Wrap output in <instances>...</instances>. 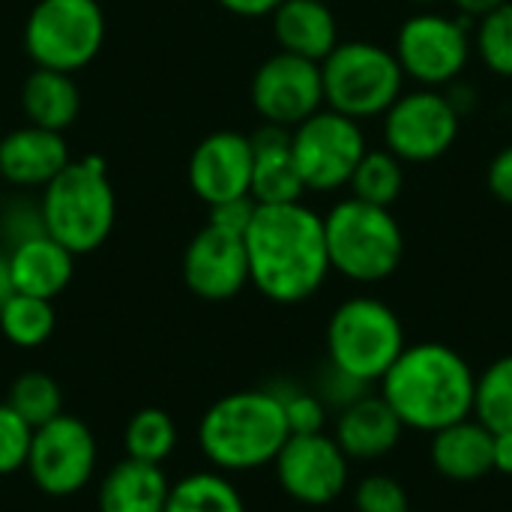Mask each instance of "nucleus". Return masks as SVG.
<instances>
[{
	"label": "nucleus",
	"mask_w": 512,
	"mask_h": 512,
	"mask_svg": "<svg viewBox=\"0 0 512 512\" xmlns=\"http://www.w3.org/2000/svg\"><path fill=\"white\" fill-rule=\"evenodd\" d=\"M249 285L279 306H297L330 276L324 216L303 201L258 204L243 234Z\"/></svg>",
	"instance_id": "nucleus-1"
},
{
	"label": "nucleus",
	"mask_w": 512,
	"mask_h": 512,
	"mask_svg": "<svg viewBox=\"0 0 512 512\" xmlns=\"http://www.w3.org/2000/svg\"><path fill=\"white\" fill-rule=\"evenodd\" d=\"M378 384L405 429L435 435L474 417L477 375L471 363L444 342L405 345Z\"/></svg>",
	"instance_id": "nucleus-2"
},
{
	"label": "nucleus",
	"mask_w": 512,
	"mask_h": 512,
	"mask_svg": "<svg viewBox=\"0 0 512 512\" xmlns=\"http://www.w3.org/2000/svg\"><path fill=\"white\" fill-rule=\"evenodd\" d=\"M288 438L285 411L267 387L216 399L198 423V447L213 471L222 474H246L273 465Z\"/></svg>",
	"instance_id": "nucleus-3"
},
{
	"label": "nucleus",
	"mask_w": 512,
	"mask_h": 512,
	"mask_svg": "<svg viewBox=\"0 0 512 512\" xmlns=\"http://www.w3.org/2000/svg\"><path fill=\"white\" fill-rule=\"evenodd\" d=\"M45 234L75 258L96 252L114 231L117 198L102 159H69L39 198Z\"/></svg>",
	"instance_id": "nucleus-4"
},
{
	"label": "nucleus",
	"mask_w": 512,
	"mask_h": 512,
	"mask_svg": "<svg viewBox=\"0 0 512 512\" xmlns=\"http://www.w3.org/2000/svg\"><path fill=\"white\" fill-rule=\"evenodd\" d=\"M324 237L330 270L360 285L390 279L405 255V234L390 207L366 204L354 195L327 210Z\"/></svg>",
	"instance_id": "nucleus-5"
},
{
	"label": "nucleus",
	"mask_w": 512,
	"mask_h": 512,
	"mask_svg": "<svg viewBox=\"0 0 512 512\" xmlns=\"http://www.w3.org/2000/svg\"><path fill=\"white\" fill-rule=\"evenodd\" d=\"M321 78L324 105L351 120L384 117L405 90V72L393 48L369 39L339 42L321 60Z\"/></svg>",
	"instance_id": "nucleus-6"
},
{
	"label": "nucleus",
	"mask_w": 512,
	"mask_h": 512,
	"mask_svg": "<svg viewBox=\"0 0 512 512\" xmlns=\"http://www.w3.org/2000/svg\"><path fill=\"white\" fill-rule=\"evenodd\" d=\"M405 345L402 318L378 297H351L327 321V360L366 384H378Z\"/></svg>",
	"instance_id": "nucleus-7"
},
{
	"label": "nucleus",
	"mask_w": 512,
	"mask_h": 512,
	"mask_svg": "<svg viewBox=\"0 0 512 512\" xmlns=\"http://www.w3.org/2000/svg\"><path fill=\"white\" fill-rule=\"evenodd\" d=\"M105 42L99 0H36L24 21V51L33 66L78 72L96 60Z\"/></svg>",
	"instance_id": "nucleus-8"
},
{
	"label": "nucleus",
	"mask_w": 512,
	"mask_h": 512,
	"mask_svg": "<svg viewBox=\"0 0 512 512\" xmlns=\"http://www.w3.org/2000/svg\"><path fill=\"white\" fill-rule=\"evenodd\" d=\"M393 54L408 81L420 87H450L462 78L474 54L471 21L438 9H420L396 33Z\"/></svg>",
	"instance_id": "nucleus-9"
},
{
	"label": "nucleus",
	"mask_w": 512,
	"mask_h": 512,
	"mask_svg": "<svg viewBox=\"0 0 512 512\" xmlns=\"http://www.w3.org/2000/svg\"><path fill=\"white\" fill-rule=\"evenodd\" d=\"M366 150L360 120H351L327 105L291 129V153L306 192L345 189Z\"/></svg>",
	"instance_id": "nucleus-10"
},
{
	"label": "nucleus",
	"mask_w": 512,
	"mask_h": 512,
	"mask_svg": "<svg viewBox=\"0 0 512 512\" xmlns=\"http://www.w3.org/2000/svg\"><path fill=\"white\" fill-rule=\"evenodd\" d=\"M462 114L438 87L402 90L384 111V147L405 165H426L453 150Z\"/></svg>",
	"instance_id": "nucleus-11"
},
{
	"label": "nucleus",
	"mask_w": 512,
	"mask_h": 512,
	"mask_svg": "<svg viewBox=\"0 0 512 512\" xmlns=\"http://www.w3.org/2000/svg\"><path fill=\"white\" fill-rule=\"evenodd\" d=\"M99 450L90 426L78 417L60 414L51 423L33 429L27 474L33 486L48 498H72L90 486L96 474Z\"/></svg>",
	"instance_id": "nucleus-12"
},
{
	"label": "nucleus",
	"mask_w": 512,
	"mask_h": 512,
	"mask_svg": "<svg viewBox=\"0 0 512 512\" xmlns=\"http://www.w3.org/2000/svg\"><path fill=\"white\" fill-rule=\"evenodd\" d=\"M351 459L342 453L333 435H291L279 456L273 459V471L279 489L303 504V507H327L342 498L348 489Z\"/></svg>",
	"instance_id": "nucleus-13"
},
{
	"label": "nucleus",
	"mask_w": 512,
	"mask_h": 512,
	"mask_svg": "<svg viewBox=\"0 0 512 512\" xmlns=\"http://www.w3.org/2000/svg\"><path fill=\"white\" fill-rule=\"evenodd\" d=\"M249 96L252 108L264 123L294 129L324 108L321 63L288 51H276L255 69Z\"/></svg>",
	"instance_id": "nucleus-14"
},
{
	"label": "nucleus",
	"mask_w": 512,
	"mask_h": 512,
	"mask_svg": "<svg viewBox=\"0 0 512 512\" xmlns=\"http://www.w3.org/2000/svg\"><path fill=\"white\" fill-rule=\"evenodd\" d=\"M183 282L207 303H225L237 297L249 285L243 234H231L207 222L183 252Z\"/></svg>",
	"instance_id": "nucleus-15"
},
{
	"label": "nucleus",
	"mask_w": 512,
	"mask_h": 512,
	"mask_svg": "<svg viewBox=\"0 0 512 512\" xmlns=\"http://www.w3.org/2000/svg\"><path fill=\"white\" fill-rule=\"evenodd\" d=\"M189 186L207 204H222L252 192V141L243 132H210L189 159Z\"/></svg>",
	"instance_id": "nucleus-16"
},
{
	"label": "nucleus",
	"mask_w": 512,
	"mask_h": 512,
	"mask_svg": "<svg viewBox=\"0 0 512 512\" xmlns=\"http://www.w3.org/2000/svg\"><path fill=\"white\" fill-rule=\"evenodd\" d=\"M69 165L63 132L24 123L0 138V177L18 189H45Z\"/></svg>",
	"instance_id": "nucleus-17"
},
{
	"label": "nucleus",
	"mask_w": 512,
	"mask_h": 512,
	"mask_svg": "<svg viewBox=\"0 0 512 512\" xmlns=\"http://www.w3.org/2000/svg\"><path fill=\"white\" fill-rule=\"evenodd\" d=\"M252 198L255 204H291L303 201L306 186L294 165L291 129L264 123L252 135Z\"/></svg>",
	"instance_id": "nucleus-18"
},
{
	"label": "nucleus",
	"mask_w": 512,
	"mask_h": 512,
	"mask_svg": "<svg viewBox=\"0 0 512 512\" xmlns=\"http://www.w3.org/2000/svg\"><path fill=\"white\" fill-rule=\"evenodd\" d=\"M405 426L384 402V396H363L336 417V444L351 462H375L390 456L402 441Z\"/></svg>",
	"instance_id": "nucleus-19"
},
{
	"label": "nucleus",
	"mask_w": 512,
	"mask_h": 512,
	"mask_svg": "<svg viewBox=\"0 0 512 512\" xmlns=\"http://www.w3.org/2000/svg\"><path fill=\"white\" fill-rule=\"evenodd\" d=\"M6 255H9L12 288L18 294L54 300L69 288L75 276V255L48 234H36L24 240L6 249Z\"/></svg>",
	"instance_id": "nucleus-20"
},
{
	"label": "nucleus",
	"mask_w": 512,
	"mask_h": 512,
	"mask_svg": "<svg viewBox=\"0 0 512 512\" xmlns=\"http://www.w3.org/2000/svg\"><path fill=\"white\" fill-rule=\"evenodd\" d=\"M270 18L279 51L321 63L339 45V21L324 0H282Z\"/></svg>",
	"instance_id": "nucleus-21"
},
{
	"label": "nucleus",
	"mask_w": 512,
	"mask_h": 512,
	"mask_svg": "<svg viewBox=\"0 0 512 512\" xmlns=\"http://www.w3.org/2000/svg\"><path fill=\"white\" fill-rule=\"evenodd\" d=\"M492 441L495 432L486 429L477 417L459 420L432 435V468L453 483L483 480L492 474Z\"/></svg>",
	"instance_id": "nucleus-22"
},
{
	"label": "nucleus",
	"mask_w": 512,
	"mask_h": 512,
	"mask_svg": "<svg viewBox=\"0 0 512 512\" xmlns=\"http://www.w3.org/2000/svg\"><path fill=\"white\" fill-rule=\"evenodd\" d=\"M171 483L162 465L123 459L99 483V512H162Z\"/></svg>",
	"instance_id": "nucleus-23"
},
{
	"label": "nucleus",
	"mask_w": 512,
	"mask_h": 512,
	"mask_svg": "<svg viewBox=\"0 0 512 512\" xmlns=\"http://www.w3.org/2000/svg\"><path fill=\"white\" fill-rule=\"evenodd\" d=\"M21 108L27 123L63 132L81 111V93L69 72L36 66L21 84Z\"/></svg>",
	"instance_id": "nucleus-24"
},
{
	"label": "nucleus",
	"mask_w": 512,
	"mask_h": 512,
	"mask_svg": "<svg viewBox=\"0 0 512 512\" xmlns=\"http://www.w3.org/2000/svg\"><path fill=\"white\" fill-rule=\"evenodd\" d=\"M162 512H246V501L222 471H198L171 483Z\"/></svg>",
	"instance_id": "nucleus-25"
},
{
	"label": "nucleus",
	"mask_w": 512,
	"mask_h": 512,
	"mask_svg": "<svg viewBox=\"0 0 512 512\" xmlns=\"http://www.w3.org/2000/svg\"><path fill=\"white\" fill-rule=\"evenodd\" d=\"M54 327H57V315L51 300L12 291V297L0 306V336L15 348L45 345Z\"/></svg>",
	"instance_id": "nucleus-26"
},
{
	"label": "nucleus",
	"mask_w": 512,
	"mask_h": 512,
	"mask_svg": "<svg viewBox=\"0 0 512 512\" xmlns=\"http://www.w3.org/2000/svg\"><path fill=\"white\" fill-rule=\"evenodd\" d=\"M177 441H180L177 423L162 408L135 411L126 423V432H123L126 456L138 459V462H150V465L168 462L177 450Z\"/></svg>",
	"instance_id": "nucleus-27"
},
{
	"label": "nucleus",
	"mask_w": 512,
	"mask_h": 512,
	"mask_svg": "<svg viewBox=\"0 0 512 512\" xmlns=\"http://www.w3.org/2000/svg\"><path fill=\"white\" fill-rule=\"evenodd\" d=\"M351 195L366 201V204H378V207H390L393 201H399L402 189H405V162L396 159L387 147L378 150H366L360 165L351 174Z\"/></svg>",
	"instance_id": "nucleus-28"
},
{
	"label": "nucleus",
	"mask_w": 512,
	"mask_h": 512,
	"mask_svg": "<svg viewBox=\"0 0 512 512\" xmlns=\"http://www.w3.org/2000/svg\"><path fill=\"white\" fill-rule=\"evenodd\" d=\"M474 417L492 432H512V354L498 357L477 375Z\"/></svg>",
	"instance_id": "nucleus-29"
},
{
	"label": "nucleus",
	"mask_w": 512,
	"mask_h": 512,
	"mask_svg": "<svg viewBox=\"0 0 512 512\" xmlns=\"http://www.w3.org/2000/svg\"><path fill=\"white\" fill-rule=\"evenodd\" d=\"M6 405L30 426L39 429L63 414V390L48 372H21L9 384Z\"/></svg>",
	"instance_id": "nucleus-30"
},
{
	"label": "nucleus",
	"mask_w": 512,
	"mask_h": 512,
	"mask_svg": "<svg viewBox=\"0 0 512 512\" xmlns=\"http://www.w3.org/2000/svg\"><path fill=\"white\" fill-rule=\"evenodd\" d=\"M474 51L501 78H512V0L477 18Z\"/></svg>",
	"instance_id": "nucleus-31"
},
{
	"label": "nucleus",
	"mask_w": 512,
	"mask_h": 512,
	"mask_svg": "<svg viewBox=\"0 0 512 512\" xmlns=\"http://www.w3.org/2000/svg\"><path fill=\"white\" fill-rule=\"evenodd\" d=\"M267 390L279 399L291 435H315V432H324L327 408H324V402L312 390H306V387H300L294 381H273V384H267Z\"/></svg>",
	"instance_id": "nucleus-32"
},
{
	"label": "nucleus",
	"mask_w": 512,
	"mask_h": 512,
	"mask_svg": "<svg viewBox=\"0 0 512 512\" xmlns=\"http://www.w3.org/2000/svg\"><path fill=\"white\" fill-rule=\"evenodd\" d=\"M312 393L324 402L327 411H336V414H339V411H345L348 405H354V402H360L363 396H369V393H372V384L354 378L351 372H345V369H339V366H333V363L327 360V363L321 366L318 378H315Z\"/></svg>",
	"instance_id": "nucleus-33"
},
{
	"label": "nucleus",
	"mask_w": 512,
	"mask_h": 512,
	"mask_svg": "<svg viewBox=\"0 0 512 512\" xmlns=\"http://www.w3.org/2000/svg\"><path fill=\"white\" fill-rule=\"evenodd\" d=\"M33 429L3 402L0 405V477H12L27 465Z\"/></svg>",
	"instance_id": "nucleus-34"
},
{
	"label": "nucleus",
	"mask_w": 512,
	"mask_h": 512,
	"mask_svg": "<svg viewBox=\"0 0 512 512\" xmlns=\"http://www.w3.org/2000/svg\"><path fill=\"white\" fill-rule=\"evenodd\" d=\"M354 512H411V501L399 480L372 474L354 489Z\"/></svg>",
	"instance_id": "nucleus-35"
},
{
	"label": "nucleus",
	"mask_w": 512,
	"mask_h": 512,
	"mask_svg": "<svg viewBox=\"0 0 512 512\" xmlns=\"http://www.w3.org/2000/svg\"><path fill=\"white\" fill-rule=\"evenodd\" d=\"M0 234L6 240V249L36 237V234H45V222H42V207L39 201H9L3 210H0Z\"/></svg>",
	"instance_id": "nucleus-36"
},
{
	"label": "nucleus",
	"mask_w": 512,
	"mask_h": 512,
	"mask_svg": "<svg viewBox=\"0 0 512 512\" xmlns=\"http://www.w3.org/2000/svg\"><path fill=\"white\" fill-rule=\"evenodd\" d=\"M255 198L252 195H243V198H231V201H222V204H213L210 207V225L216 228H225L231 234H246L252 216H255Z\"/></svg>",
	"instance_id": "nucleus-37"
},
{
	"label": "nucleus",
	"mask_w": 512,
	"mask_h": 512,
	"mask_svg": "<svg viewBox=\"0 0 512 512\" xmlns=\"http://www.w3.org/2000/svg\"><path fill=\"white\" fill-rule=\"evenodd\" d=\"M486 183L498 201L512 204V144L495 153V159L489 162V171H486Z\"/></svg>",
	"instance_id": "nucleus-38"
},
{
	"label": "nucleus",
	"mask_w": 512,
	"mask_h": 512,
	"mask_svg": "<svg viewBox=\"0 0 512 512\" xmlns=\"http://www.w3.org/2000/svg\"><path fill=\"white\" fill-rule=\"evenodd\" d=\"M216 3L240 18H264V15H273V9L282 0H216Z\"/></svg>",
	"instance_id": "nucleus-39"
},
{
	"label": "nucleus",
	"mask_w": 512,
	"mask_h": 512,
	"mask_svg": "<svg viewBox=\"0 0 512 512\" xmlns=\"http://www.w3.org/2000/svg\"><path fill=\"white\" fill-rule=\"evenodd\" d=\"M492 471L512 477V432H495L492 441Z\"/></svg>",
	"instance_id": "nucleus-40"
},
{
	"label": "nucleus",
	"mask_w": 512,
	"mask_h": 512,
	"mask_svg": "<svg viewBox=\"0 0 512 512\" xmlns=\"http://www.w3.org/2000/svg\"><path fill=\"white\" fill-rule=\"evenodd\" d=\"M453 3H456V9H459V15H462V18L477 21V18L489 15L492 9H498V6H501V3H507V0H453Z\"/></svg>",
	"instance_id": "nucleus-41"
},
{
	"label": "nucleus",
	"mask_w": 512,
	"mask_h": 512,
	"mask_svg": "<svg viewBox=\"0 0 512 512\" xmlns=\"http://www.w3.org/2000/svg\"><path fill=\"white\" fill-rule=\"evenodd\" d=\"M12 273H9V255L0 252V306L12 297Z\"/></svg>",
	"instance_id": "nucleus-42"
},
{
	"label": "nucleus",
	"mask_w": 512,
	"mask_h": 512,
	"mask_svg": "<svg viewBox=\"0 0 512 512\" xmlns=\"http://www.w3.org/2000/svg\"><path fill=\"white\" fill-rule=\"evenodd\" d=\"M405 3H411V6H417V9H432V6L441 3V0H405Z\"/></svg>",
	"instance_id": "nucleus-43"
},
{
	"label": "nucleus",
	"mask_w": 512,
	"mask_h": 512,
	"mask_svg": "<svg viewBox=\"0 0 512 512\" xmlns=\"http://www.w3.org/2000/svg\"><path fill=\"white\" fill-rule=\"evenodd\" d=\"M324 3H330V0H324Z\"/></svg>",
	"instance_id": "nucleus-44"
}]
</instances>
